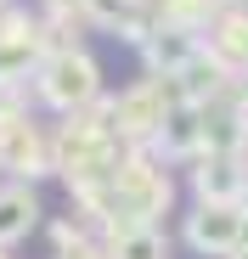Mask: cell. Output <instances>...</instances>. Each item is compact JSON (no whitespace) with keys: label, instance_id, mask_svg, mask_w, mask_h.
Masks as SVG:
<instances>
[{"label":"cell","instance_id":"6da1fadb","mask_svg":"<svg viewBox=\"0 0 248 259\" xmlns=\"http://www.w3.org/2000/svg\"><path fill=\"white\" fill-rule=\"evenodd\" d=\"M107 96L113 91H107L102 62H96L91 46H62V51H51L46 62H39V73H34V102L51 107L57 118H79V113L102 107Z\"/></svg>","mask_w":248,"mask_h":259},{"label":"cell","instance_id":"7a4b0ae2","mask_svg":"<svg viewBox=\"0 0 248 259\" xmlns=\"http://www.w3.org/2000/svg\"><path fill=\"white\" fill-rule=\"evenodd\" d=\"M170 197H175L170 163L152 152H124L118 175H113V214H107L102 237L124 231V226H158V214H170Z\"/></svg>","mask_w":248,"mask_h":259},{"label":"cell","instance_id":"3957f363","mask_svg":"<svg viewBox=\"0 0 248 259\" xmlns=\"http://www.w3.org/2000/svg\"><path fill=\"white\" fill-rule=\"evenodd\" d=\"M175 107H181V84L141 73V79L124 84V91H113V130H118V141L130 152H152Z\"/></svg>","mask_w":248,"mask_h":259},{"label":"cell","instance_id":"277c9868","mask_svg":"<svg viewBox=\"0 0 248 259\" xmlns=\"http://www.w3.org/2000/svg\"><path fill=\"white\" fill-rule=\"evenodd\" d=\"M242 231H248L242 203H192L181 214V242L197 259H237L242 253Z\"/></svg>","mask_w":248,"mask_h":259},{"label":"cell","instance_id":"5b68a950","mask_svg":"<svg viewBox=\"0 0 248 259\" xmlns=\"http://www.w3.org/2000/svg\"><path fill=\"white\" fill-rule=\"evenodd\" d=\"M186 186H192V203H242L248 163L237 152H203L186 169Z\"/></svg>","mask_w":248,"mask_h":259},{"label":"cell","instance_id":"8992f818","mask_svg":"<svg viewBox=\"0 0 248 259\" xmlns=\"http://www.w3.org/2000/svg\"><path fill=\"white\" fill-rule=\"evenodd\" d=\"M203 46H209V57H215L231 79L248 68V0H226V12L209 23Z\"/></svg>","mask_w":248,"mask_h":259},{"label":"cell","instance_id":"52a82bcc","mask_svg":"<svg viewBox=\"0 0 248 259\" xmlns=\"http://www.w3.org/2000/svg\"><path fill=\"white\" fill-rule=\"evenodd\" d=\"M39 220H46L39 186H28V181H0V248H12V242L34 237Z\"/></svg>","mask_w":248,"mask_h":259},{"label":"cell","instance_id":"ba28073f","mask_svg":"<svg viewBox=\"0 0 248 259\" xmlns=\"http://www.w3.org/2000/svg\"><path fill=\"white\" fill-rule=\"evenodd\" d=\"M113 259H170V231L163 226H124L102 237Z\"/></svg>","mask_w":248,"mask_h":259},{"label":"cell","instance_id":"9c48e42d","mask_svg":"<svg viewBox=\"0 0 248 259\" xmlns=\"http://www.w3.org/2000/svg\"><path fill=\"white\" fill-rule=\"evenodd\" d=\"M51 259H113V253H107V242H102V237H85L79 248H62V253H51Z\"/></svg>","mask_w":248,"mask_h":259},{"label":"cell","instance_id":"30bf717a","mask_svg":"<svg viewBox=\"0 0 248 259\" xmlns=\"http://www.w3.org/2000/svg\"><path fill=\"white\" fill-rule=\"evenodd\" d=\"M237 102H242V113H248V68L237 73Z\"/></svg>","mask_w":248,"mask_h":259},{"label":"cell","instance_id":"8fae6325","mask_svg":"<svg viewBox=\"0 0 248 259\" xmlns=\"http://www.w3.org/2000/svg\"><path fill=\"white\" fill-rule=\"evenodd\" d=\"M12 6H17V0H0V17H6V12H12Z\"/></svg>","mask_w":248,"mask_h":259},{"label":"cell","instance_id":"7c38bea8","mask_svg":"<svg viewBox=\"0 0 248 259\" xmlns=\"http://www.w3.org/2000/svg\"><path fill=\"white\" fill-rule=\"evenodd\" d=\"M6 84H12V79H6V68H0V91H6Z\"/></svg>","mask_w":248,"mask_h":259},{"label":"cell","instance_id":"4fadbf2b","mask_svg":"<svg viewBox=\"0 0 248 259\" xmlns=\"http://www.w3.org/2000/svg\"><path fill=\"white\" fill-rule=\"evenodd\" d=\"M242 214H248V186H242Z\"/></svg>","mask_w":248,"mask_h":259},{"label":"cell","instance_id":"5bb4252c","mask_svg":"<svg viewBox=\"0 0 248 259\" xmlns=\"http://www.w3.org/2000/svg\"><path fill=\"white\" fill-rule=\"evenodd\" d=\"M0 259H12V253H6V248H0Z\"/></svg>","mask_w":248,"mask_h":259},{"label":"cell","instance_id":"9a60e30c","mask_svg":"<svg viewBox=\"0 0 248 259\" xmlns=\"http://www.w3.org/2000/svg\"><path fill=\"white\" fill-rule=\"evenodd\" d=\"M237 259H248V253H237Z\"/></svg>","mask_w":248,"mask_h":259}]
</instances>
